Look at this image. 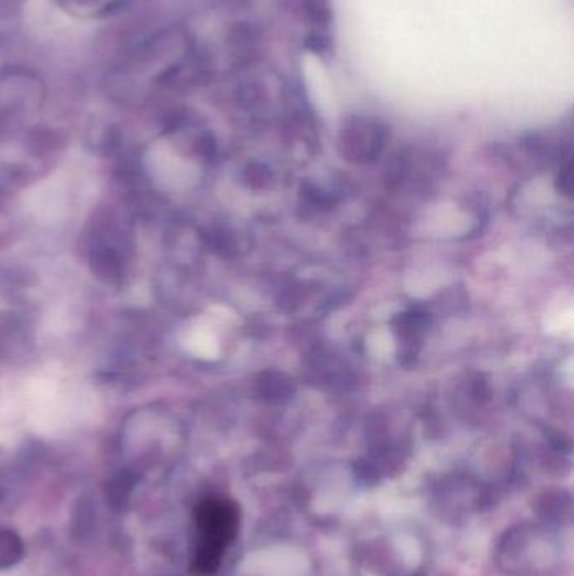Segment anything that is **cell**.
<instances>
[{
    "mask_svg": "<svg viewBox=\"0 0 574 576\" xmlns=\"http://www.w3.org/2000/svg\"><path fill=\"white\" fill-rule=\"evenodd\" d=\"M196 541L192 550L191 573L213 576L223 563L240 528V509L229 499L208 497L194 509Z\"/></svg>",
    "mask_w": 574,
    "mask_h": 576,
    "instance_id": "cell-1",
    "label": "cell"
},
{
    "mask_svg": "<svg viewBox=\"0 0 574 576\" xmlns=\"http://www.w3.org/2000/svg\"><path fill=\"white\" fill-rule=\"evenodd\" d=\"M24 550L26 548L19 534L0 528V571L16 566L22 560Z\"/></svg>",
    "mask_w": 574,
    "mask_h": 576,
    "instance_id": "cell-2",
    "label": "cell"
},
{
    "mask_svg": "<svg viewBox=\"0 0 574 576\" xmlns=\"http://www.w3.org/2000/svg\"><path fill=\"white\" fill-rule=\"evenodd\" d=\"M98 2L100 0H61V4L68 7L70 11H90Z\"/></svg>",
    "mask_w": 574,
    "mask_h": 576,
    "instance_id": "cell-3",
    "label": "cell"
}]
</instances>
